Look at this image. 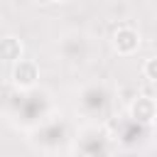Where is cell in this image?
Returning <instances> with one entry per match:
<instances>
[{"label":"cell","instance_id":"cell-1","mask_svg":"<svg viewBox=\"0 0 157 157\" xmlns=\"http://www.w3.org/2000/svg\"><path fill=\"white\" fill-rule=\"evenodd\" d=\"M137 47H140V32H137L132 25H120V27L113 32V49H115L120 56L135 54Z\"/></svg>","mask_w":157,"mask_h":157},{"label":"cell","instance_id":"cell-2","mask_svg":"<svg viewBox=\"0 0 157 157\" xmlns=\"http://www.w3.org/2000/svg\"><path fill=\"white\" fill-rule=\"evenodd\" d=\"M10 78H12V86H15V88L29 91V88H34V83H37V78H39V69H37L34 61L22 59V61H17V64L12 66Z\"/></svg>","mask_w":157,"mask_h":157},{"label":"cell","instance_id":"cell-3","mask_svg":"<svg viewBox=\"0 0 157 157\" xmlns=\"http://www.w3.org/2000/svg\"><path fill=\"white\" fill-rule=\"evenodd\" d=\"M128 113L135 123L140 125H150L157 120V103L150 98V96H135L128 105Z\"/></svg>","mask_w":157,"mask_h":157},{"label":"cell","instance_id":"cell-4","mask_svg":"<svg viewBox=\"0 0 157 157\" xmlns=\"http://www.w3.org/2000/svg\"><path fill=\"white\" fill-rule=\"evenodd\" d=\"M0 56H2L5 64L15 66L17 61H22V42L17 37H12V34L2 37V42H0Z\"/></svg>","mask_w":157,"mask_h":157},{"label":"cell","instance_id":"cell-5","mask_svg":"<svg viewBox=\"0 0 157 157\" xmlns=\"http://www.w3.org/2000/svg\"><path fill=\"white\" fill-rule=\"evenodd\" d=\"M142 76H145L147 81H157V56L145 59V64H142Z\"/></svg>","mask_w":157,"mask_h":157},{"label":"cell","instance_id":"cell-6","mask_svg":"<svg viewBox=\"0 0 157 157\" xmlns=\"http://www.w3.org/2000/svg\"><path fill=\"white\" fill-rule=\"evenodd\" d=\"M88 157H110V155H108V152H91Z\"/></svg>","mask_w":157,"mask_h":157}]
</instances>
